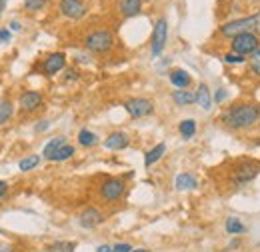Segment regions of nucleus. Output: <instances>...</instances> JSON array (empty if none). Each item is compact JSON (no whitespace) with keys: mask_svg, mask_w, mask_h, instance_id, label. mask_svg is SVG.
<instances>
[{"mask_svg":"<svg viewBox=\"0 0 260 252\" xmlns=\"http://www.w3.org/2000/svg\"><path fill=\"white\" fill-rule=\"evenodd\" d=\"M64 64H66V56L62 52H54L42 62V72L48 76H54L64 68Z\"/></svg>","mask_w":260,"mask_h":252,"instance_id":"obj_11","label":"nucleus"},{"mask_svg":"<svg viewBox=\"0 0 260 252\" xmlns=\"http://www.w3.org/2000/svg\"><path fill=\"white\" fill-rule=\"evenodd\" d=\"M70 156H74V146L72 144H64V146H60L56 152H54V156H52V160L54 162H64V160H68Z\"/></svg>","mask_w":260,"mask_h":252,"instance_id":"obj_24","label":"nucleus"},{"mask_svg":"<svg viewBox=\"0 0 260 252\" xmlns=\"http://www.w3.org/2000/svg\"><path fill=\"white\" fill-rule=\"evenodd\" d=\"M6 192H8V184H6L4 180H0V198H2Z\"/></svg>","mask_w":260,"mask_h":252,"instance_id":"obj_35","label":"nucleus"},{"mask_svg":"<svg viewBox=\"0 0 260 252\" xmlns=\"http://www.w3.org/2000/svg\"><path fill=\"white\" fill-rule=\"evenodd\" d=\"M196 104L202 108V110H210V106H212V96H210V90H208V86L202 82L200 86H198V90H196Z\"/></svg>","mask_w":260,"mask_h":252,"instance_id":"obj_16","label":"nucleus"},{"mask_svg":"<svg viewBox=\"0 0 260 252\" xmlns=\"http://www.w3.org/2000/svg\"><path fill=\"white\" fill-rule=\"evenodd\" d=\"M132 252H150V250H148V248H134Z\"/></svg>","mask_w":260,"mask_h":252,"instance_id":"obj_41","label":"nucleus"},{"mask_svg":"<svg viewBox=\"0 0 260 252\" xmlns=\"http://www.w3.org/2000/svg\"><path fill=\"white\" fill-rule=\"evenodd\" d=\"M12 112H14L12 102L2 100V102H0V126H2V124H6V122L12 118Z\"/></svg>","mask_w":260,"mask_h":252,"instance_id":"obj_25","label":"nucleus"},{"mask_svg":"<svg viewBox=\"0 0 260 252\" xmlns=\"http://www.w3.org/2000/svg\"><path fill=\"white\" fill-rule=\"evenodd\" d=\"M76 78H78V72H76L74 68L66 70V80H76Z\"/></svg>","mask_w":260,"mask_h":252,"instance_id":"obj_33","label":"nucleus"},{"mask_svg":"<svg viewBox=\"0 0 260 252\" xmlns=\"http://www.w3.org/2000/svg\"><path fill=\"white\" fill-rule=\"evenodd\" d=\"M224 230H226L228 234L238 236V234H244V232H246V226L242 224V220H240V218H236V216H228V218H226V222H224Z\"/></svg>","mask_w":260,"mask_h":252,"instance_id":"obj_20","label":"nucleus"},{"mask_svg":"<svg viewBox=\"0 0 260 252\" xmlns=\"http://www.w3.org/2000/svg\"><path fill=\"white\" fill-rule=\"evenodd\" d=\"M66 144V138L64 136H56V138H52L46 146H44V150H42V156L44 158H48V160H52V156H54V152L60 148V146H64Z\"/></svg>","mask_w":260,"mask_h":252,"instance_id":"obj_21","label":"nucleus"},{"mask_svg":"<svg viewBox=\"0 0 260 252\" xmlns=\"http://www.w3.org/2000/svg\"><path fill=\"white\" fill-rule=\"evenodd\" d=\"M114 252H132V246L126 244V242H122V244H116L114 246Z\"/></svg>","mask_w":260,"mask_h":252,"instance_id":"obj_32","label":"nucleus"},{"mask_svg":"<svg viewBox=\"0 0 260 252\" xmlns=\"http://www.w3.org/2000/svg\"><path fill=\"white\" fill-rule=\"evenodd\" d=\"M172 100L178 106H186V104L196 102V92H192L188 88H176V92H172Z\"/></svg>","mask_w":260,"mask_h":252,"instance_id":"obj_15","label":"nucleus"},{"mask_svg":"<svg viewBox=\"0 0 260 252\" xmlns=\"http://www.w3.org/2000/svg\"><path fill=\"white\" fill-rule=\"evenodd\" d=\"M258 22H260V14H252V16H244V18L230 20V22L222 24V26L218 28V32H220V36L232 40L234 36H238V34H242V32H252V30L258 26Z\"/></svg>","mask_w":260,"mask_h":252,"instance_id":"obj_2","label":"nucleus"},{"mask_svg":"<svg viewBox=\"0 0 260 252\" xmlns=\"http://www.w3.org/2000/svg\"><path fill=\"white\" fill-rule=\"evenodd\" d=\"M260 118V108L252 102H242V104H234L230 108H226L222 112V122L232 128V130H242V128H250L252 124H256Z\"/></svg>","mask_w":260,"mask_h":252,"instance_id":"obj_1","label":"nucleus"},{"mask_svg":"<svg viewBox=\"0 0 260 252\" xmlns=\"http://www.w3.org/2000/svg\"><path fill=\"white\" fill-rule=\"evenodd\" d=\"M164 152H166V144H164V142L156 144L152 150L146 152V156H144V166H152L154 162H158V160L164 156Z\"/></svg>","mask_w":260,"mask_h":252,"instance_id":"obj_19","label":"nucleus"},{"mask_svg":"<svg viewBox=\"0 0 260 252\" xmlns=\"http://www.w3.org/2000/svg\"><path fill=\"white\" fill-rule=\"evenodd\" d=\"M260 172V162L258 160H250V158H244V160H238L236 166H234V184L242 186V184H248L252 182Z\"/></svg>","mask_w":260,"mask_h":252,"instance_id":"obj_5","label":"nucleus"},{"mask_svg":"<svg viewBox=\"0 0 260 252\" xmlns=\"http://www.w3.org/2000/svg\"><path fill=\"white\" fill-rule=\"evenodd\" d=\"M120 12L126 16V18H132L136 14H140L142 10V0H120Z\"/></svg>","mask_w":260,"mask_h":252,"instance_id":"obj_17","label":"nucleus"},{"mask_svg":"<svg viewBox=\"0 0 260 252\" xmlns=\"http://www.w3.org/2000/svg\"><path fill=\"white\" fill-rule=\"evenodd\" d=\"M168 78H170V84H174L176 88H188L190 82H192V76H190L186 70H182V68L172 70V72L168 74Z\"/></svg>","mask_w":260,"mask_h":252,"instance_id":"obj_14","label":"nucleus"},{"mask_svg":"<svg viewBox=\"0 0 260 252\" xmlns=\"http://www.w3.org/2000/svg\"><path fill=\"white\" fill-rule=\"evenodd\" d=\"M96 252H114V248H112V246H108V244H102V246H98V248H96Z\"/></svg>","mask_w":260,"mask_h":252,"instance_id":"obj_36","label":"nucleus"},{"mask_svg":"<svg viewBox=\"0 0 260 252\" xmlns=\"http://www.w3.org/2000/svg\"><path fill=\"white\" fill-rule=\"evenodd\" d=\"M178 130H180V136H182L184 140H190V138L196 134V122H194L192 118L182 120V122L178 124Z\"/></svg>","mask_w":260,"mask_h":252,"instance_id":"obj_22","label":"nucleus"},{"mask_svg":"<svg viewBox=\"0 0 260 252\" xmlns=\"http://www.w3.org/2000/svg\"><path fill=\"white\" fill-rule=\"evenodd\" d=\"M176 188L178 190H192V188H196L198 186V182H196V178L190 174V172H180L178 176H176Z\"/></svg>","mask_w":260,"mask_h":252,"instance_id":"obj_18","label":"nucleus"},{"mask_svg":"<svg viewBox=\"0 0 260 252\" xmlns=\"http://www.w3.org/2000/svg\"><path fill=\"white\" fill-rule=\"evenodd\" d=\"M250 70H252L256 76H260V48L256 52L250 54Z\"/></svg>","mask_w":260,"mask_h":252,"instance_id":"obj_28","label":"nucleus"},{"mask_svg":"<svg viewBox=\"0 0 260 252\" xmlns=\"http://www.w3.org/2000/svg\"><path fill=\"white\" fill-rule=\"evenodd\" d=\"M224 98H226V90H224V88L216 90V94H214V102H216V104H220Z\"/></svg>","mask_w":260,"mask_h":252,"instance_id":"obj_31","label":"nucleus"},{"mask_svg":"<svg viewBox=\"0 0 260 252\" xmlns=\"http://www.w3.org/2000/svg\"><path fill=\"white\" fill-rule=\"evenodd\" d=\"M38 162H40V156H26V158L20 160L18 168H20L22 172H28V170H32L34 166H38Z\"/></svg>","mask_w":260,"mask_h":252,"instance_id":"obj_27","label":"nucleus"},{"mask_svg":"<svg viewBox=\"0 0 260 252\" xmlns=\"http://www.w3.org/2000/svg\"><path fill=\"white\" fill-rule=\"evenodd\" d=\"M4 6H6V0H0V12L4 10Z\"/></svg>","mask_w":260,"mask_h":252,"instance_id":"obj_40","label":"nucleus"},{"mask_svg":"<svg viewBox=\"0 0 260 252\" xmlns=\"http://www.w3.org/2000/svg\"><path fill=\"white\" fill-rule=\"evenodd\" d=\"M230 52H236L240 56H250L260 48V38L254 32H242L230 40Z\"/></svg>","mask_w":260,"mask_h":252,"instance_id":"obj_4","label":"nucleus"},{"mask_svg":"<svg viewBox=\"0 0 260 252\" xmlns=\"http://www.w3.org/2000/svg\"><path fill=\"white\" fill-rule=\"evenodd\" d=\"M10 28H12V30H20V24H18L16 20H12V22H10Z\"/></svg>","mask_w":260,"mask_h":252,"instance_id":"obj_37","label":"nucleus"},{"mask_svg":"<svg viewBox=\"0 0 260 252\" xmlns=\"http://www.w3.org/2000/svg\"><path fill=\"white\" fill-rule=\"evenodd\" d=\"M48 128V122L44 120V122H40V126H36V130H46Z\"/></svg>","mask_w":260,"mask_h":252,"instance_id":"obj_38","label":"nucleus"},{"mask_svg":"<svg viewBox=\"0 0 260 252\" xmlns=\"http://www.w3.org/2000/svg\"><path fill=\"white\" fill-rule=\"evenodd\" d=\"M60 12L70 20H78L86 14V4L82 0H60Z\"/></svg>","mask_w":260,"mask_h":252,"instance_id":"obj_10","label":"nucleus"},{"mask_svg":"<svg viewBox=\"0 0 260 252\" xmlns=\"http://www.w3.org/2000/svg\"><path fill=\"white\" fill-rule=\"evenodd\" d=\"M0 232H2V230H0Z\"/></svg>","mask_w":260,"mask_h":252,"instance_id":"obj_42","label":"nucleus"},{"mask_svg":"<svg viewBox=\"0 0 260 252\" xmlns=\"http://www.w3.org/2000/svg\"><path fill=\"white\" fill-rule=\"evenodd\" d=\"M124 108L132 118H142L154 112V104L148 98H130L124 102Z\"/></svg>","mask_w":260,"mask_h":252,"instance_id":"obj_8","label":"nucleus"},{"mask_svg":"<svg viewBox=\"0 0 260 252\" xmlns=\"http://www.w3.org/2000/svg\"><path fill=\"white\" fill-rule=\"evenodd\" d=\"M44 4H46V0H24V8L26 10H32V12L40 10Z\"/></svg>","mask_w":260,"mask_h":252,"instance_id":"obj_30","label":"nucleus"},{"mask_svg":"<svg viewBox=\"0 0 260 252\" xmlns=\"http://www.w3.org/2000/svg\"><path fill=\"white\" fill-rule=\"evenodd\" d=\"M76 248V244L74 242H66V240H58V242H54V244H50L46 250L48 252H74Z\"/></svg>","mask_w":260,"mask_h":252,"instance_id":"obj_26","label":"nucleus"},{"mask_svg":"<svg viewBox=\"0 0 260 252\" xmlns=\"http://www.w3.org/2000/svg\"><path fill=\"white\" fill-rule=\"evenodd\" d=\"M224 62H228V64H242V62H246V58L236 54V52H228V54H224Z\"/></svg>","mask_w":260,"mask_h":252,"instance_id":"obj_29","label":"nucleus"},{"mask_svg":"<svg viewBox=\"0 0 260 252\" xmlns=\"http://www.w3.org/2000/svg\"><path fill=\"white\" fill-rule=\"evenodd\" d=\"M0 40H2V42H8V40H10V30L2 28V30H0Z\"/></svg>","mask_w":260,"mask_h":252,"instance_id":"obj_34","label":"nucleus"},{"mask_svg":"<svg viewBox=\"0 0 260 252\" xmlns=\"http://www.w3.org/2000/svg\"><path fill=\"white\" fill-rule=\"evenodd\" d=\"M128 144H130V138H128V134H124V132H112V134H108L106 140H104V146H106L108 150H122V148H126Z\"/></svg>","mask_w":260,"mask_h":252,"instance_id":"obj_13","label":"nucleus"},{"mask_svg":"<svg viewBox=\"0 0 260 252\" xmlns=\"http://www.w3.org/2000/svg\"><path fill=\"white\" fill-rule=\"evenodd\" d=\"M0 252H12V248L6 246V244H0Z\"/></svg>","mask_w":260,"mask_h":252,"instance_id":"obj_39","label":"nucleus"},{"mask_svg":"<svg viewBox=\"0 0 260 252\" xmlns=\"http://www.w3.org/2000/svg\"><path fill=\"white\" fill-rule=\"evenodd\" d=\"M126 190V184L122 178H106L100 186V196L106 200V202H114L118 198H122Z\"/></svg>","mask_w":260,"mask_h":252,"instance_id":"obj_7","label":"nucleus"},{"mask_svg":"<svg viewBox=\"0 0 260 252\" xmlns=\"http://www.w3.org/2000/svg\"><path fill=\"white\" fill-rule=\"evenodd\" d=\"M84 44H86V48H88L90 52H94V54H104V52H108V50L114 46V36H112L110 30L100 28V30L90 32V34L86 36Z\"/></svg>","mask_w":260,"mask_h":252,"instance_id":"obj_3","label":"nucleus"},{"mask_svg":"<svg viewBox=\"0 0 260 252\" xmlns=\"http://www.w3.org/2000/svg\"><path fill=\"white\" fill-rule=\"evenodd\" d=\"M78 142L82 144V146H86V148H90V146H96L98 144V136L94 134V132H90V130H80L78 132Z\"/></svg>","mask_w":260,"mask_h":252,"instance_id":"obj_23","label":"nucleus"},{"mask_svg":"<svg viewBox=\"0 0 260 252\" xmlns=\"http://www.w3.org/2000/svg\"><path fill=\"white\" fill-rule=\"evenodd\" d=\"M166 38H168V22H166L164 16H160L154 24V30H152V46H150L152 56H158L164 50Z\"/></svg>","mask_w":260,"mask_h":252,"instance_id":"obj_6","label":"nucleus"},{"mask_svg":"<svg viewBox=\"0 0 260 252\" xmlns=\"http://www.w3.org/2000/svg\"><path fill=\"white\" fill-rule=\"evenodd\" d=\"M42 102V92H36V90H28L20 96V110L24 112H34Z\"/></svg>","mask_w":260,"mask_h":252,"instance_id":"obj_12","label":"nucleus"},{"mask_svg":"<svg viewBox=\"0 0 260 252\" xmlns=\"http://www.w3.org/2000/svg\"><path fill=\"white\" fill-rule=\"evenodd\" d=\"M102 222H104V214H102L100 210H96L94 206L84 208V210L80 212V216H78V224H80L82 228H86V230L96 228V226L102 224Z\"/></svg>","mask_w":260,"mask_h":252,"instance_id":"obj_9","label":"nucleus"}]
</instances>
